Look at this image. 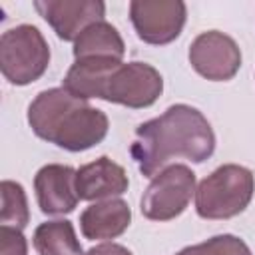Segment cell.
I'll list each match as a JSON object with an SVG mask.
<instances>
[{"mask_svg":"<svg viewBox=\"0 0 255 255\" xmlns=\"http://www.w3.org/2000/svg\"><path fill=\"white\" fill-rule=\"evenodd\" d=\"M215 151V133L207 118L187 104L169 106L161 116L135 128L129 147L139 173L153 177L169 159L185 157L203 163Z\"/></svg>","mask_w":255,"mask_h":255,"instance_id":"6da1fadb","label":"cell"},{"mask_svg":"<svg viewBox=\"0 0 255 255\" xmlns=\"http://www.w3.org/2000/svg\"><path fill=\"white\" fill-rule=\"evenodd\" d=\"M32 131L66 151H86L104 141L110 129L108 116L64 88L40 92L28 106Z\"/></svg>","mask_w":255,"mask_h":255,"instance_id":"7a4b0ae2","label":"cell"},{"mask_svg":"<svg viewBox=\"0 0 255 255\" xmlns=\"http://www.w3.org/2000/svg\"><path fill=\"white\" fill-rule=\"evenodd\" d=\"M255 193V175L239 163H225L199 181L195 211L203 219H231L247 209Z\"/></svg>","mask_w":255,"mask_h":255,"instance_id":"3957f363","label":"cell"},{"mask_svg":"<svg viewBox=\"0 0 255 255\" xmlns=\"http://www.w3.org/2000/svg\"><path fill=\"white\" fill-rule=\"evenodd\" d=\"M50 46L32 24H18L0 36V70L12 86H28L44 76Z\"/></svg>","mask_w":255,"mask_h":255,"instance_id":"277c9868","label":"cell"},{"mask_svg":"<svg viewBox=\"0 0 255 255\" xmlns=\"http://www.w3.org/2000/svg\"><path fill=\"white\" fill-rule=\"evenodd\" d=\"M161 92L163 78L151 64L116 60L104 74L96 98L131 110H141L153 106Z\"/></svg>","mask_w":255,"mask_h":255,"instance_id":"5b68a950","label":"cell"},{"mask_svg":"<svg viewBox=\"0 0 255 255\" xmlns=\"http://www.w3.org/2000/svg\"><path fill=\"white\" fill-rule=\"evenodd\" d=\"M195 193V173L183 163L165 165L145 187L139 209L145 219L171 221L185 211Z\"/></svg>","mask_w":255,"mask_h":255,"instance_id":"8992f818","label":"cell"},{"mask_svg":"<svg viewBox=\"0 0 255 255\" xmlns=\"http://www.w3.org/2000/svg\"><path fill=\"white\" fill-rule=\"evenodd\" d=\"M187 18V6L181 0H131L129 20L139 40L151 46L173 42Z\"/></svg>","mask_w":255,"mask_h":255,"instance_id":"52a82bcc","label":"cell"},{"mask_svg":"<svg viewBox=\"0 0 255 255\" xmlns=\"http://www.w3.org/2000/svg\"><path fill=\"white\" fill-rule=\"evenodd\" d=\"M189 64L205 80L227 82L241 68V50L231 36L219 30H207L191 42Z\"/></svg>","mask_w":255,"mask_h":255,"instance_id":"ba28073f","label":"cell"},{"mask_svg":"<svg viewBox=\"0 0 255 255\" xmlns=\"http://www.w3.org/2000/svg\"><path fill=\"white\" fill-rule=\"evenodd\" d=\"M34 8L64 42H76L88 26L106 16L102 0H36Z\"/></svg>","mask_w":255,"mask_h":255,"instance_id":"9c48e42d","label":"cell"},{"mask_svg":"<svg viewBox=\"0 0 255 255\" xmlns=\"http://www.w3.org/2000/svg\"><path fill=\"white\" fill-rule=\"evenodd\" d=\"M76 171L72 165L48 163L34 175L36 201L46 215H64L76 209L80 197L76 191Z\"/></svg>","mask_w":255,"mask_h":255,"instance_id":"30bf717a","label":"cell"},{"mask_svg":"<svg viewBox=\"0 0 255 255\" xmlns=\"http://www.w3.org/2000/svg\"><path fill=\"white\" fill-rule=\"evenodd\" d=\"M129 179L126 169L102 155L76 171V191L84 201H104L120 197L128 191Z\"/></svg>","mask_w":255,"mask_h":255,"instance_id":"8fae6325","label":"cell"},{"mask_svg":"<svg viewBox=\"0 0 255 255\" xmlns=\"http://www.w3.org/2000/svg\"><path fill=\"white\" fill-rule=\"evenodd\" d=\"M131 223L129 205L120 199H104L88 205L80 215L82 235L90 241H110L120 237Z\"/></svg>","mask_w":255,"mask_h":255,"instance_id":"7c38bea8","label":"cell"},{"mask_svg":"<svg viewBox=\"0 0 255 255\" xmlns=\"http://www.w3.org/2000/svg\"><path fill=\"white\" fill-rule=\"evenodd\" d=\"M126 54V44L116 26L102 20L88 26L74 42V58L76 60H92V58H112L122 60Z\"/></svg>","mask_w":255,"mask_h":255,"instance_id":"4fadbf2b","label":"cell"},{"mask_svg":"<svg viewBox=\"0 0 255 255\" xmlns=\"http://www.w3.org/2000/svg\"><path fill=\"white\" fill-rule=\"evenodd\" d=\"M32 243L38 255H84L72 221H44L36 227Z\"/></svg>","mask_w":255,"mask_h":255,"instance_id":"5bb4252c","label":"cell"},{"mask_svg":"<svg viewBox=\"0 0 255 255\" xmlns=\"http://www.w3.org/2000/svg\"><path fill=\"white\" fill-rule=\"evenodd\" d=\"M0 197H2L0 223L16 227V229H24L28 225V221H30L28 199H26L24 187L18 181L4 179L0 183Z\"/></svg>","mask_w":255,"mask_h":255,"instance_id":"9a60e30c","label":"cell"},{"mask_svg":"<svg viewBox=\"0 0 255 255\" xmlns=\"http://www.w3.org/2000/svg\"><path fill=\"white\" fill-rule=\"evenodd\" d=\"M191 255H253L249 245L237 235H215L199 245H191Z\"/></svg>","mask_w":255,"mask_h":255,"instance_id":"2e32d148","label":"cell"},{"mask_svg":"<svg viewBox=\"0 0 255 255\" xmlns=\"http://www.w3.org/2000/svg\"><path fill=\"white\" fill-rule=\"evenodd\" d=\"M0 255H28V243L22 229L0 225Z\"/></svg>","mask_w":255,"mask_h":255,"instance_id":"e0dca14e","label":"cell"},{"mask_svg":"<svg viewBox=\"0 0 255 255\" xmlns=\"http://www.w3.org/2000/svg\"><path fill=\"white\" fill-rule=\"evenodd\" d=\"M84 255H133V253L120 243H102V245L88 249Z\"/></svg>","mask_w":255,"mask_h":255,"instance_id":"ac0fdd59","label":"cell"}]
</instances>
